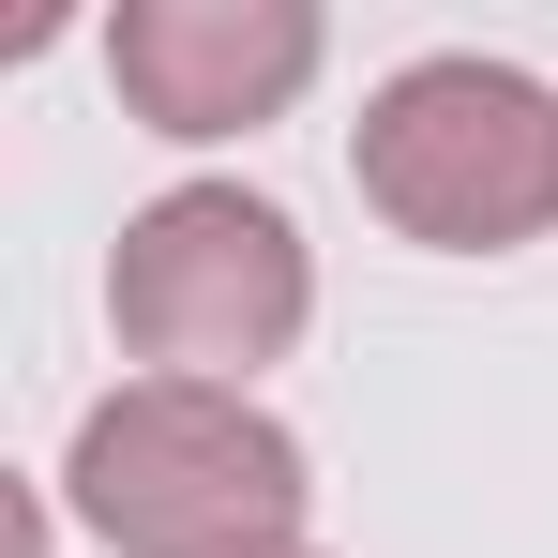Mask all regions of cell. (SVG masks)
Listing matches in <instances>:
<instances>
[{
	"instance_id": "cell-1",
	"label": "cell",
	"mask_w": 558,
	"mask_h": 558,
	"mask_svg": "<svg viewBox=\"0 0 558 558\" xmlns=\"http://www.w3.org/2000/svg\"><path fill=\"white\" fill-rule=\"evenodd\" d=\"M61 498H76L121 558H287L317 483H302V438H287L257 392L136 377V392H106L92 423H76Z\"/></svg>"
},
{
	"instance_id": "cell-2",
	"label": "cell",
	"mask_w": 558,
	"mask_h": 558,
	"mask_svg": "<svg viewBox=\"0 0 558 558\" xmlns=\"http://www.w3.org/2000/svg\"><path fill=\"white\" fill-rule=\"evenodd\" d=\"M363 196L438 242V257H498V242H544L558 227V92L513 61H408L363 106Z\"/></svg>"
},
{
	"instance_id": "cell-3",
	"label": "cell",
	"mask_w": 558,
	"mask_h": 558,
	"mask_svg": "<svg viewBox=\"0 0 558 558\" xmlns=\"http://www.w3.org/2000/svg\"><path fill=\"white\" fill-rule=\"evenodd\" d=\"M302 227H287L272 196L242 182H182L151 196L136 227H121V257H106V317H121V348L167 377H211V392H242V363H287V332H302Z\"/></svg>"
},
{
	"instance_id": "cell-4",
	"label": "cell",
	"mask_w": 558,
	"mask_h": 558,
	"mask_svg": "<svg viewBox=\"0 0 558 558\" xmlns=\"http://www.w3.org/2000/svg\"><path fill=\"white\" fill-rule=\"evenodd\" d=\"M106 76L151 136H242L317 76V0H121Z\"/></svg>"
},
{
	"instance_id": "cell-5",
	"label": "cell",
	"mask_w": 558,
	"mask_h": 558,
	"mask_svg": "<svg viewBox=\"0 0 558 558\" xmlns=\"http://www.w3.org/2000/svg\"><path fill=\"white\" fill-rule=\"evenodd\" d=\"M287 558H317V544H287Z\"/></svg>"
}]
</instances>
